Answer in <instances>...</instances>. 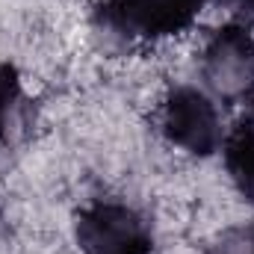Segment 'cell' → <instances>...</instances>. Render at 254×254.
Here are the masks:
<instances>
[{
  "instance_id": "6da1fadb",
  "label": "cell",
  "mask_w": 254,
  "mask_h": 254,
  "mask_svg": "<svg viewBox=\"0 0 254 254\" xmlns=\"http://www.w3.org/2000/svg\"><path fill=\"white\" fill-rule=\"evenodd\" d=\"M210 0H101L92 12L95 30L119 42H157L178 36Z\"/></svg>"
},
{
  "instance_id": "52a82bcc",
  "label": "cell",
  "mask_w": 254,
  "mask_h": 254,
  "mask_svg": "<svg viewBox=\"0 0 254 254\" xmlns=\"http://www.w3.org/2000/svg\"><path fill=\"white\" fill-rule=\"evenodd\" d=\"M207 254H254V225H243V228H231L225 231Z\"/></svg>"
},
{
  "instance_id": "7a4b0ae2",
  "label": "cell",
  "mask_w": 254,
  "mask_h": 254,
  "mask_svg": "<svg viewBox=\"0 0 254 254\" xmlns=\"http://www.w3.org/2000/svg\"><path fill=\"white\" fill-rule=\"evenodd\" d=\"M204 92L213 101L237 104L254 98V36L249 27L231 21L219 27L201 54Z\"/></svg>"
},
{
  "instance_id": "8992f818",
  "label": "cell",
  "mask_w": 254,
  "mask_h": 254,
  "mask_svg": "<svg viewBox=\"0 0 254 254\" xmlns=\"http://www.w3.org/2000/svg\"><path fill=\"white\" fill-rule=\"evenodd\" d=\"M18 104H21V74L12 63L0 60V142L9 139Z\"/></svg>"
},
{
  "instance_id": "5b68a950",
  "label": "cell",
  "mask_w": 254,
  "mask_h": 254,
  "mask_svg": "<svg viewBox=\"0 0 254 254\" xmlns=\"http://www.w3.org/2000/svg\"><path fill=\"white\" fill-rule=\"evenodd\" d=\"M222 157L231 184L254 207V101H249L246 116L231 127V133H225Z\"/></svg>"
},
{
  "instance_id": "3957f363",
  "label": "cell",
  "mask_w": 254,
  "mask_h": 254,
  "mask_svg": "<svg viewBox=\"0 0 254 254\" xmlns=\"http://www.w3.org/2000/svg\"><path fill=\"white\" fill-rule=\"evenodd\" d=\"M74 240L80 254H151L154 237L148 222L127 204L95 201L77 213Z\"/></svg>"
},
{
  "instance_id": "ba28073f",
  "label": "cell",
  "mask_w": 254,
  "mask_h": 254,
  "mask_svg": "<svg viewBox=\"0 0 254 254\" xmlns=\"http://www.w3.org/2000/svg\"><path fill=\"white\" fill-rule=\"evenodd\" d=\"M234 9H237V24L243 27H254V0H234Z\"/></svg>"
},
{
  "instance_id": "277c9868",
  "label": "cell",
  "mask_w": 254,
  "mask_h": 254,
  "mask_svg": "<svg viewBox=\"0 0 254 254\" xmlns=\"http://www.w3.org/2000/svg\"><path fill=\"white\" fill-rule=\"evenodd\" d=\"M160 125H163V136L192 157H210L225 142L216 101L195 86H178L169 92Z\"/></svg>"
}]
</instances>
